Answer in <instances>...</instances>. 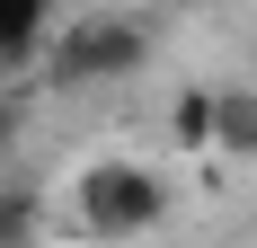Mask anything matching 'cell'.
<instances>
[{"instance_id":"obj_1","label":"cell","mask_w":257,"mask_h":248,"mask_svg":"<svg viewBox=\"0 0 257 248\" xmlns=\"http://www.w3.org/2000/svg\"><path fill=\"white\" fill-rule=\"evenodd\" d=\"M80 213H89V230L124 239V230H142L160 213V177H142V169H89L80 177Z\"/></svg>"}]
</instances>
